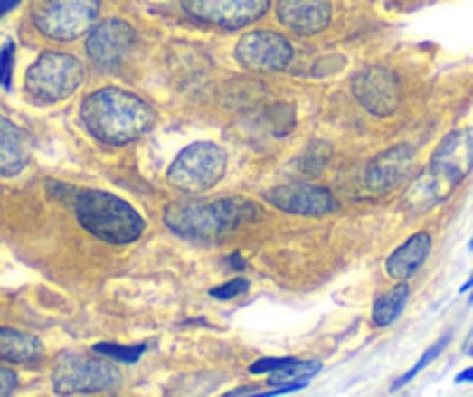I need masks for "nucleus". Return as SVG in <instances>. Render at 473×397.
<instances>
[{"label": "nucleus", "instance_id": "obj_27", "mask_svg": "<svg viewBox=\"0 0 473 397\" xmlns=\"http://www.w3.org/2000/svg\"><path fill=\"white\" fill-rule=\"evenodd\" d=\"M19 3H22V0H0V19H3L10 10H14Z\"/></svg>", "mask_w": 473, "mask_h": 397}, {"label": "nucleus", "instance_id": "obj_11", "mask_svg": "<svg viewBox=\"0 0 473 397\" xmlns=\"http://www.w3.org/2000/svg\"><path fill=\"white\" fill-rule=\"evenodd\" d=\"M135 31L128 22L123 19H107L90 28L89 40H86V54L90 63L100 71H114L135 47Z\"/></svg>", "mask_w": 473, "mask_h": 397}, {"label": "nucleus", "instance_id": "obj_2", "mask_svg": "<svg viewBox=\"0 0 473 397\" xmlns=\"http://www.w3.org/2000/svg\"><path fill=\"white\" fill-rule=\"evenodd\" d=\"M473 172V128L452 130L431 154L425 175L415 179L406 200L415 210L443 203Z\"/></svg>", "mask_w": 473, "mask_h": 397}, {"label": "nucleus", "instance_id": "obj_18", "mask_svg": "<svg viewBox=\"0 0 473 397\" xmlns=\"http://www.w3.org/2000/svg\"><path fill=\"white\" fill-rule=\"evenodd\" d=\"M44 358V344L35 335L16 330V327H0V360L12 365H31Z\"/></svg>", "mask_w": 473, "mask_h": 397}, {"label": "nucleus", "instance_id": "obj_6", "mask_svg": "<svg viewBox=\"0 0 473 397\" xmlns=\"http://www.w3.org/2000/svg\"><path fill=\"white\" fill-rule=\"evenodd\" d=\"M84 81V63L65 52H44L26 71V93L38 102H61Z\"/></svg>", "mask_w": 473, "mask_h": 397}, {"label": "nucleus", "instance_id": "obj_28", "mask_svg": "<svg viewBox=\"0 0 473 397\" xmlns=\"http://www.w3.org/2000/svg\"><path fill=\"white\" fill-rule=\"evenodd\" d=\"M467 382H473V367H468V370L459 372V374L455 376V383H467Z\"/></svg>", "mask_w": 473, "mask_h": 397}, {"label": "nucleus", "instance_id": "obj_13", "mask_svg": "<svg viewBox=\"0 0 473 397\" xmlns=\"http://www.w3.org/2000/svg\"><path fill=\"white\" fill-rule=\"evenodd\" d=\"M265 200L295 216H325L339 210V203L332 195V191L323 186H311V184H288V186H277L267 191Z\"/></svg>", "mask_w": 473, "mask_h": 397}, {"label": "nucleus", "instance_id": "obj_24", "mask_svg": "<svg viewBox=\"0 0 473 397\" xmlns=\"http://www.w3.org/2000/svg\"><path fill=\"white\" fill-rule=\"evenodd\" d=\"M246 290H249V281L237 277V279H230L225 284L216 286V288L209 290V296L216 298V300H234V298L244 296Z\"/></svg>", "mask_w": 473, "mask_h": 397}, {"label": "nucleus", "instance_id": "obj_3", "mask_svg": "<svg viewBox=\"0 0 473 397\" xmlns=\"http://www.w3.org/2000/svg\"><path fill=\"white\" fill-rule=\"evenodd\" d=\"M77 221L86 232L107 244H130L147 231V221L133 204L100 188H81L72 198Z\"/></svg>", "mask_w": 473, "mask_h": 397}, {"label": "nucleus", "instance_id": "obj_29", "mask_svg": "<svg viewBox=\"0 0 473 397\" xmlns=\"http://www.w3.org/2000/svg\"><path fill=\"white\" fill-rule=\"evenodd\" d=\"M471 288H473V272H471V277L467 279V284H464L459 290H462V293H467V290H471Z\"/></svg>", "mask_w": 473, "mask_h": 397}, {"label": "nucleus", "instance_id": "obj_7", "mask_svg": "<svg viewBox=\"0 0 473 397\" xmlns=\"http://www.w3.org/2000/svg\"><path fill=\"white\" fill-rule=\"evenodd\" d=\"M228 156L223 147L213 142H195L179 151V156L172 161L167 170V182L181 194H204L216 186L225 175Z\"/></svg>", "mask_w": 473, "mask_h": 397}, {"label": "nucleus", "instance_id": "obj_4", "mask_svg": "<svg viewBox=\"0 0 473 397\" xmlns=\"http://www.w3.org/2000/svg\"><path fill=\"white\" fill-rule=\"evenodd\" d=\"M256 204L244 198H223L213 203H176L167 207L166 223L170 231L195 240H216L228 235L246 221L256 219Z\"/></svg>", "mask_w": 473, "mask_h": 397}, {"label": "nucleus", "instance_id": "obj_30", "mask_svg": "<svg viewBox=\"0 0 473 397\" xmlns=\"http://www.w3.org/2000/svg\"><path fill=\"white\" fill-rule=\"evenodd\" d=\"M468 249H471V251H473V237H471V241H468Z\"/></svg>", "mask_w": 473, "mask_h": 397}, {"label": "nucleus", "instance_id": "obj_16", "mask_svg": "<svg viewBox=\"0 0 473 397\" xmlns=\"http://www.w3.org/2000/svg\"><path fill=\"white\" fill-rule=\"evenodd\" d=\"M28 161H31L28 135L0 114V175L14 177L28 165Z\"/></svg>", "mask_w": 473, "mask_h": 397}, {"label": "nucleus", "instance_id": "obj_15", "mask_svg": "<svg viewBox=\"0 0 473 397\" xmlns=\"http://www.w3.org/2000/svg\"><path fill=\"white\" fill-rule=\"evenodd\" d=\"M279 22L299 35H316L332 22V0H279Z\"/></svg>", "mask_w": 473, "mask_h": 397}, {"label": "nucleus", "instance_id": "obj_12", "mask_svg": "<svg viewBox=\"0 0 473 397\" xmlns=\"http://www.w3.org/2000/svg\"><path fill=\"white\" fill-rule=\"evenodd\" d=\"M271 0H184L188 14L203 24L223 28H241L258 22Z\"/></svg>", "mask_w": 473, "mask_h": 397}, {"label": "nucleus", "instance_id": "obj_19", "mask_svg": "<svg viewBox=\"0 0 473 397\" xmlns=\"http://www.w3.org/2000/svg\"><path fill=\"white\" fill-rule=\"evenodd\" d=\"M406 300H409V284H406V281H399L397 286L385 290L383 296L374 302V312H372L374 326L378 327L393 326V323L402 317V312H404Z\"/></svg>", "mask_w": 473, "mask_h": 397}, {"label": "nucleus", "instance_id": "obj_8", "mask_svg": "<svg viewBox=\"0 0 473 397\" xmlns=\"http://www.w3.org/2000/svg\"><path fill=\"white\" fill-rule=\"evenodd\" d=\"M98 14L100 0H43L33 22L44 38L70 43L96 26Z\"/></svg>", "mask_w": 473, "mask_h": 397}, {"label": "nucleus", "instance_id": "obj_17", "mask_svg": "<svg viewBox=\"0 0 473 397\" xmlns=\"http://www.w3.org/2000/svg\"><path fill=\"white\" fill-rule=\"evenodd\" d=\"M430 253H431V235L430 232L421 231L415 232V235H411L402 247L394 249L393 256H390L388 263H385V268H388V274L393 277V279L406 281L409 277H413L422 265H425Z\"/></svg>", "mask_w": 473, "mask_h": 397}, {"label": "nucleus", "instance_id": "obj_9", "mask_svg": "<svg viewBox=\"0 0 473 397\" xmlns=\"http://www.w3.org/2000/svg\"><path fill=\"white\" fill-rule=\"evenodd\" d=\"M234 59L253 72H279L293 61V47L274 31H251L234 47Z\"/></svg>", "mask_w": 473, "mask_h": 397}, {"label": "nucleus", "instance_id": "obj_5", "mask_svg": "<svg viewBox=\"0 0 473 397\" xmlns=\"http://www.w3.org/2000/svg\"><path fill=\"white\" fill-rule=\"evenodd\" d=\"M53 391L61 397L112 392L121 386V372L107 358L84 354H63L52 374Z\"/></svg>", "mask_w": 473, "mask_h": 397}, {"label": "nucleus", "instance_id": "obj_10", "mask_svg": "<svg viewBox=\"0 0 473 397\" xmlns=\"http://www.w3.org/2000/svg\"><path fill=\"white\" fill-rule=\"evenodd\" d=\"M353 96L367 112L376 117H390L402 102V86L397 75L383 65L362 68L351 81Z\"/></svg>", "mask_w": 473, "mask_h": 397}, {"label": "nucleus", "instance_id": "obj_31", "mask_svg": "<svg viewBox=\"0 0 473 397\" xmlns=\"http://www.w3.org/2000/svg\"><path fill=\"white\" fill-rule=\"evenodd\" d=\"M473 290V288H471ZM468 302H473V293H471V298H468Z\"/></svg>", "mask_w": 473, "mask_h": 397}, {"label": "nucleus", "instance_id": "obj_22", "mask_svg": "<svg viewBox=\"0 0 473 397\" xmlns=\"http://www.w3.org/2000/svg\"><path fill=\"white\" fill-rule=\"evenodd\" d=\"M96 354H100L107 360H118V363H137L144 355L147 346L144 344H135V346H123V344L114 342H100L93 346Z\"/></svg>", "mask_w": 473, "mask_h": 397}, {"label": "nucleus", "instance_id": "obj_23", "mask_svg": "<svg viewBox=\"0 0 473 397\" xmlns=\"http://www.w3.org/2000/svg\"><path fill=\"white\" fill-rule=\"evenodd\" d=\"M14 43H5V47L0 49V86L7 91L12 89V77H14Z\"/></svg>", "mask_w": 473, "mask_h": 397}, {"label": "nucleus", "instance_id": "obj_20", "mask_svg": "<svg viewBox=\"0 0 473 397\" xmlns=\"http://www.w3.org/2000/svg\"><path fill=\"white\" fill-rule=\"evenodd\" d=\"M323 370L320 360H293L281 370L271 372L270 386H288V383H308L318 372Z\"/></svg>", "mask_w": 473, "mask_h": 397}, {"label": "nucleus", "instance_id": "obj_21", "mask_svg": "<svg viewBox=\"0 0 473 397\" xmlns=\"http://www.w3.org/2000/svg\"><path fill=\"white\" fill-rule=\"evenodd\" d=\"M448 342H450V335H446V337H441V339H439V342L431 344L430 349H427L425 354H422V358L418 360V363H415V365L411 367L409 372H406V374L399 376L397 382L393 383V388H390V391H399V388H404L409 382H413L415 376L421 374V372L425 370L427 365H431V363H434V360L443 354V349H446V346H448Z\"/></svg>", "mask_w": 473, "mask_h": 397}, {"label": "nucleus", "instance_id": "obj_32", "mask_svg": "<svg viewBox=\"0 0 473 397\" xmlns=\"http://www.w3.org/2000/svg\"><path fill=\"white\" fill-rule=\"evenodd\" d=\"M468 354H471V355H473V346H471V351H468Z\"/></svg>", "mask_w": 473, "mask_h": 397}, {"label": "nucleus", "instance_id": "obj_26", "mask_svg": "<svg viewBox=\"0 0 473 397\" xmlns=\"http://www.w3.org/2000/svg\"><path fill=\"white\" fill-rule=\"evenodd\" d=\"M16 383H19V379H16L14 372L0 367V397H12V392L16 391Z\"/></svg>", "mask_w": 473, "mask_h": 397}, {"label": "nucleus", "instance_id": "obj_1", "mask_svg": "<svg viewBox=\"0 0 473 397\" xmlns=\"http://www.w3.org/2000/svg\"><path fill=\"white\" fill-rule=\"evenodd\" d=\"M80 114L84 128L96 140L114 147L139 140L154 126L156 118L149 102L117 86H105L90 93L81 102Z\"/></svg>", "mask_w": 473, "mask_h": 397}, {"label": "nucleus", "instance_id": "obj_25", "mask_svg": "<svg viewBox=\"0 0 473 397\" xmlns=\"http://www.w3.org/2000/svg\"><path fill=\"white\" fill-rule=\"evenodd\" d=\"M295 358H262L258 360V363H253V365L249 367L251 374H271V372L281 370V367H286L288 363H293Z\"/></svg>", "mask_w": 473, "mask_h": 397}, {"label": "nucleus", "instance_id": "obj_14", "mask_svg": "<svg viewBox=\"0 0 473 397\" xmlns=\"http://www.w3.org/2000/svg\"><path fill=\"white\" fill-rule=\"evenodd\" d=\"M415 167V151L409 145H394L381 151L367 167V186L374 194H390L411 177Z\"/></svg>", "mask_w": 473, "mask_h": 397}]
</instances>
